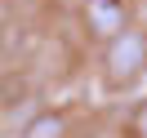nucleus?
I'll list each match as a JSON object with an SVG mask.
<instances>
[{
    "mask_svg": "<svg viewBox=\"0 0 147 138\" xmlns=\"http://www.w3.org/2000/svg\"><path fill=\"white\" fill-rule=\"evenodd\" d=\"M129 134H134V138H147V98L129 111Z\"/></svg>",
    "mask_w": 147,
    "mask_h": 138,
    "instance_id": "nucleus-4",
    "label": "nucleus"
},
{
    "mask_svg": "<svg viewBox=\"0 0 147 138\" xmlns=\"http://www.w3.org/2000/svg\"><path fill=\"white\" fill-rule=\"evenodd\" d=\"M18 138H67V111H36L18 129Z\"/></svg>",
    "mask_w": 147,
    "mask_h": 138,
    "instance_id": "nucleus-3",
    "label": "nucleus"
},
{
    "mask_svg": "<svg viewBox=\"0 0 147 138\" xmlns=\"http://www.w3.org/2000/svg\"><path fill=\"white\" fill-rule=\"evenodd\" d=\"M102 85L107 89H125V85H134L138 76H147V31L129 27L120 31L111 45H102Z\"/></svg>",
    "mask_w": 147,
    "mask_h": 138,
    "instance_id": "nucleus-1",
    "label": "nucleus"
},
{
    "mask_svg": "<svg viewBox=\"0 0 147 138\" xmlns=\"http://www.w3.org/2000/svg\"><path fill=\"white\" fill-rule=\"evenodd\" d=\"M80 27H85L89 40L111 45L120 31H129V0H85L80 5Z\"/></svg>",
    "mask_w": 147,
    "mask_h": 138,
    "instance_id": "nucleus-2",
    "label": "nucleus"
}]
</instances>
